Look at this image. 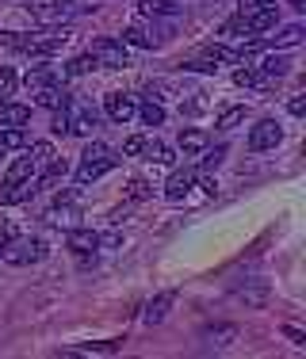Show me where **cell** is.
Here are the masks:
<instances>
[{"label": "cell", "instance_id": "cell-1", "mask_svg": "<svg viewBox=\"0 0 306 359\" xmlns=\"http://www.w3.org/2000/svg\"><path fill=\"white\" fill-rule=\"evenodd\" d=\"M119 165V153L104 142H88L81 153V165H76V184H96L104 172H112Z\"/></svg>", "mask_w": 306, "mask_h": 359}, {"label": "cell", "instance_id": "cell-2", "mask_svg": "<svg viewBox=\"0 0 306 359\" xmlns=\"http://www.w3.org/2000/svg\"><path fill=\"white\" fill-rule=\"evenodd\" d=\"M73 39V31H62V27H46V31H35V35H20L15 39V50H23V54H58V50L65 46V42Z\"/></svg>", "mask_w": 306, "mask_h": 359}, {"label": "cell", "instance_id": "cell-3", "mask_svg": "<svg viewBox=\"0 0 306 359\" xmlns=\"http://www.w3.org/2000/svg\"><path fill=\"white\" fill-rule=\"evenodd\" d=\"M0 256H4L12 268H27V264L46 260V241H42V237H12Z\"/></svg>", "mask_w": 306, "mask_h": 359}, {"label": "cell", "instance_id": "cell-4", "mask_svg": "<svg viewBox=\"0 0 306 359\" xmlns=\"http://www.w3.org/2000/svg\"><path fill=\"white\" fill-rule=\"evenodd\" d=\"M88 54L96 62V69H126V46L119 39H96Z\"/></svg>", "mask_w": 306, "mask_h": 359}, {"label": "cell", "instance_id": "cell-5", "mask_svg": "<svg viewBox=\"0 0 306 359\" xmlns=\"http://www.w3.org/2000/svg\"><path fill=\"white\" fill-rule=\"evenodd\" d=\"M279 142H284V126H279L276 118H260L249 130V149L253 153H268V149H276Z\"/></svg>", "mask_w": 306, "mask_h": 359}, {"label": "cell", "instance_id": "cell-6", "mask_svg": "<svg viewBox=\"0 0 306 359\" xmlns=\"http://www.w3.org/2000/svg\"><path fill=\"white\" fill-rule=\"evenodd\" d=\"M69 134H76V138H92V130L100 126V118H96V111L92 107H84V104H73L69 100Z\"/></svg>", "mask_w": 306, "mask_h": 359}, {"label": "cell", "instance_id": "cell-7", "mask_svg": "<svg viewBox=\"0 0 306 359\" xmlns=\"http://www.w3.org/2000/svg\"><path fill=\"white\" fill-rule=\"evenodd\" d=\"M104 111L112 123H131L134 115H138V100L126 96V92H112V96L104 100Z\"/></svg>", "mask_w": 306, "mask_h": 359}, {"label": "cell", "instance_id": "cell-8", "mask_svg": "<svg viewBox=\"0 0 306 359\" xmlns=\"http://www.w3.org/2000/svg\"><path fill=\"white\" fill-rule=\"evenodd\" d=\"M302 39H306V27H302V23H291V27H279V31H276V39H257V46L291 50V46H299Z\"/></svg>", "mask_w": 306, "mask_h": 359}, {"label": "cell", "instance_id": "cell-9", "mask_svg": "<svg viewBox=\"0 0 306 359\" xmlns=\"http://www.w3.org/2000/svg\"><path fill=\"white\" fill-rule=\"evenodd\" d=\"M192 184H195V168H176V172L165 180V195H168L173 203H180L184 195L192 191Z\"/></svg>", "mask_w": 306, "mask_h": 359}, {"label": "cell", "instance_id": "cell-10", "mask_svg": "<svg viewBox=\"0 0 306 359\" xmlns=\"http://www.w3.org/2000/svg\"><path fill=\"white\" fill-rule=\"evenodd\" d=\"M245 20V31L249 35H265L268 27H276V20H279V8L276 4H268V8H260V12H249V15H241Z\"/></svg>", "mask_w": 306, "mask_h": 359}, {"label": "cell", "instance_id": "cell-11", "mask_svg": "<svg viewBox=\"0 0 306 359\" xmlns=\"http://www.w3.org/2000/svg\"><path fill=\"white\" fill-rule=\"evenodd\" d=\"M173 302H176V290H161L157 298H153V302L146 306V313H142V321L146 325H161L168 318V310H173Z\"/></svg>", "mask_w": 306, "mask_h": 359}, {"label": "cell", "instance_id": "cell-12", "mask_svg": "<svg viewBox=\"0 0 306 359\" xmlns=\"http://www.w3.org/2000/svg\"><path fill=\"white\" fill-rule=\"evenodd\" d=\"M65 245H69V252H96L100 249V233L96 229H69V237H65Z\"/></svg>", "mask_w": 306, "mask_h": 359}, {"label": "cell", "instance_id": "cell-13", "mask_svg": "<svg viewBox=\"0 0 306 359\" xmlns=\"http://www.w3.org/2000/svg\"><path fill=\"white\" fill-rule=\"evenodd\" d=\"M35 195V184L23 180V184H0V207H15V203H27Z\"/></svg>", "mask_w": 306, "mask_h": 359}, {"label": "cell", "instance_id": "cell-14", "mask_svg": "<svg viewBox=\"0 0 306 359\" xmlns=\"http://www.w3.org/2000/svg\"><path fill=\"white\" fill-rule=\"evenodd\" d=\"M31 107L27 104H12V100H0V123L4 126H27Z\"/></svg>", "mask_w": 306, "mask_h": 359}, {"label": "cell", "instance_id": "cell-15", "mask_svg": "<svg viewBox=\"0 0 306 359\" xmlns=\"http://www.w3.org/2000/svg\"><path fill=\"white\" fill-rule=\"evenodd\" d=\"M35 168H39V165H35L31 157H23V161H12L0 184H23V180H31V176H35Z\"/></svg>", "mask_w": 306, "mask_h": 359}, {"label": "cell", "instance_id": "cell-16", "mask_svg": "<svg viewBox=\"0 0 306 359\" xmlns=\"http://www.w3.org/2000/svg\"><path fill=\"white\" fill-rule=\"evenodd\" d=\"M50 222H54V226H69L73 229V222H81V210H76L69 199H58L54 210H50Z\"/></svg>", "mask_w": 306, "mask_h": 359}, {"label": "cell", "instance_id": "cell-17", "mask_svg": "<svg viewBox=\"0 0 306 359\" xmlns=\"http://www.w3.org/2000/svg\"><path fill=\"white\" fill-rule=\"evenodd\" d=\"M35 100L42 107H50V111H58V107H65L69 104V96H65L62 88H58V84H46V88H35Z\"/></svg>", "mask_w": 306, "mask_h": 359}, {"label": "cell", "instance_id": "cell-18", "mask_svg": "<svg viewBox=\"0 0 306 359\" xmlns=\"http://www.w3.org/2000/svg\"><path fill=\"white\" fill-rule=\"evenodd\" d=\"M138 12L146 15V20H149V15H176V12H180V4H176V0H142Z\"/></svg>", "mask_w": 306, "mask_h": 359}, {"label": "cell", "instance_id": "cell-19", "mask_svg": "<svg viewBox=\"0 0 306 359\" xmlns=\"http://www.w3.org/2000/svg\"><path fill=\"white\" fill-rule=\"evenodd\" d=\"M245 123V104H234V107H226L222 115L215 118V126L218 130H234V126H241Z\"/></svg>", "mask_w": 306, "mask_h": 359}, {"label": "cell", "instance_id": "cell-20", "mask_svg": "<svg viewBox=\"0 0 306 359\" xmlns=\"http://www.w3.org/2000/svg\"><path fill=\"white\" fill-rule=\"evenodd\" d=\"M31 138L23 126H8V130H0V149H23Z\"/></svg>", "mask_w": 306, "mask_h": 359}, {"label": "cell", "instance_id": "cell-21", "mask_svg": "<svg viewBox=\"0 0 306 359\" xmlns=\"http://www.w3.org/2000/svg\"><path fill=\"white\" fill-rule=\"evenodd\" d=\"M65 15H69V8H62V4H42V8H35V20H39V23H46V27L62 23Z\"/></svg>", "mask_w": 306, "mask_h": 359}, {"label": "cell", "instance_id": "cell-22", "mask_svg": "<svg viewBox=\"0 0 306 359\" xmlns=\"http://www.w3.org/2000/svg\"><path fill=\"white\" fill-rule=\"evenodd\" d=\"M180 149L184 153H203L207 149V130H180Z\"/></svg>", "mask_w": 306, "mask_h": 359}, {"label": "cell", "instance_id": "cell-23", "mask_svg": "<svg viewBox=\"0 0 306 359\" xmlns=\"http://www.w3.org/2000/svg\"><path fill=\"white\" fill-rule=\"evenodd\" d=\"M54 81H58V73L46 69V65H39V69H27V76H23V84H27V88H46V84H54Z\"/></svg>", "mask_w": 306, "mask_h": 359}, {"label": "cell", "instance_id": "cell-24", "mask_svg": "<svg viewBox=\"0 0 306 359\" xmlns=\"http://www.w3.org/2000/svg\"><path fill=\"white\" fill-rule=\"evenodd\" d=\"M138 115H142V123H146L149 130H153V126H161V123H165V107H161L157 100H146V104L138 107Z\"/></svg>", "mask_w": 306, "mask_h": 359}, {"label": "cell", "instance_id": "cell-25", "mask_svg": "<svg viewBox=\"0 0 306 359\" xmlns=\"http://www.w3.org/2000/svg\"><path fill=\"white\" fill-rule=\"evenodd\" d=\"M142 153H146L153 165H173V149H168L165 142H146V145H142Z\"/></svg>", "mask_w": 306, "mask_h": 359}, {"label": "cell", "instance_id": "cell-26", "mask_svg": "<svg viewBox=\"0 0 306 359\" xmlns=\"http://www.w3.org/2000/svg\"><path fill=\"white\" fill-rule=\"evenodd\" d=\"M153 42H157V39H153V35H146V31H142V27H126V31H123V46L153 50Z\"/></svg>", "mask_w": 306, "mask_h": 359}, {"label": "cell", "instance_id": "cell-27", "mask_svg": "<svg viewBox=\"0 0 306 359\" xmlns=\"http://www.w3.org/2000/svg\"><path fill=\"white\" fill-rule=\"evenodd\" d=\"M260 69H265V81H284L291 65H287V57H268V62L260 65Z\"/></svg>", "mask_w": 306, "mask_h": 359}, {"label": "cell", "instance_id": "cell-28", "mask_svg": "<svg viewBox=\"0 0 306 359\" xmlns=\"http://www.w3.org/2000/svg\"><path fill=\"white\" fill-rule=\"evenodd\" d=\"M226 161V145H215V149H203V161H199V172H211Z\"/></svg>", "mask_w": 306, "mask_h": 359}, {"label": "cell", "instance_id": "cell-29", "mask_svg": "<svg viewBox=\"0 0 306 359\" xmlns=\"http://www.w3.org/2000/svg\"><path fill=\"white\" fill-rule=\"evenodd\" d=\"M88 69H96V62H92V54H81V57H73V62L65 65L62 76H84Z\"/></svg>", "mask_w": 306, "mask_h": 359}, {"label": "cell", "instance_id": "cell-30", "mask_svg": "<svg viewBox=\"0 0 306 359\" xmlns=\"http://www.w3.org/2000/svg\"><path fill=\"white\" fill-rule=\"evenodd\" d=\"M149 184H146V180H131V184H126V199H131V203H146L149 199Z\"/></svg>", "mask_w": 306, "mask_h": 359}, {"label": "cell", "instance_id": "cell-31", "mask_svg": "<svg viewBox=\"0 0 306 359\" xmlns=\"http://www.w3.org/2000/svg\"><path fill=\"white\" fill-rule=\"evenodd\" d=\"M15 84H20V76H15V69H4V65H0V100H12Z\"/></svg>", "mask_w": 306, "mask_h": 359}, {"label": "cell", "instance_id": "cell-32", "mask_svg": "<svg viewBox=\"0 0 306 359\" xmlns=\"http://www.w3.org/2000/svg\"><path fill=\"white\" fill-rule=\"evenodd\" d=\"M27 157L35 161V165H46V161H54V145H50V142H35Z\"/></svg>", "mask_w": 306, "mask_h": 359}, {"label": "cell", "instance_id": "cell-33", "mask_svg": "<svg viewBox=\"0 0 306 359\" xmlns=\"http://www.w3.org/2000/svg\"><path fill=\"white\" fill-rule=\"evenodd\" d=\"M119 344H123V340H104V344H81V348H73V352H92V355H107V352H119Z\"/></svg>", "mask_w": 306, "mask_h": 359}, {"label": "cell", "instance_id": "cell-34", "mask_svg": "<svg viewBox=\"0 0 306 359\" xmlns=\"http://www.w3.org/2000/svg\"><path fill=\"white\" fill-rule=\"evenodd\" d=\"M65 172H69V165H65V161H54V165H50V172L42 176L39 184H42V187H50V184H58V180H62Z\"/></svg>", "mask_w": 306, "mask_h": 359}, {"label": "cell", "instance_id": "cell-35", "mask_svg": "<svg viewBox=\"0 0 306 359\" xmlns=\"http://www.w3.org/2000/svg\"><path fill=\"white\" fill-rule=\"evenodd\" d=\"M195 191H203V195H215L218 191V184H215V180H211V176H203V172H195Z\"/></svg>", "mask_w": 306, "mask_h": 359}, {"label": "cell", "instance_id": "cell-36", "mask_svg": "<svg viewBox=\"0 0 306 359\" xmlns=\"http://www.w3.org/2000/svg\"><path fill=\"white\" fill-rule=\"evenodd\" d=\"M142 145H146V138H142V134H131V138L123 142V153H126V157H138Z\"/></svg>", "mask_w": 306, "mask_h": 359}, {"label": "cell", "instance_id": "cell-37", "mask_svg": "<svg viewBox=\"0 0 306 359\" xmlns=\"http://www.w3.org/2000/svg\"><path fill=\"white\" fill-rule=\"evenodd\" d=\"M65 107H69V104H65ZM65 107L54 111V130L58 134H69V111H65Z\"/></svg>", "mask_w": 306, "mask_h": 359}, {"label": "cell", "instance_id": "cell-38", "mask_svg": "<svg viewBox=\"0 0 306 359\" xmlns=\"http://www.w3.org/2000/svg\"><path fill=\"white\" fill-rule=\"evenodd\" d=\"M272 0H241V8H237V15H249V12H260V8H268Z\"/></svg>", "mask_w": 306, "mask_h": 359}, {"label": "cell", "instance_id": "cell-39", "mask_svg": "<svg viewBox=\"0 0 306 359\" xmlns=\"http://www.w3.org/2000/svg\"><path fill=\"white\" fill-rule=\"evenodd\" d=\"M284 337L295 340V344H306V332L299 329V325H284Z\"/></svg>", "mask_w": 306, "mask_h": 359}, {"label": "cell", "instance_id": "cell-40", "mask_svg": "<svg viewBox=\"0 0 306 359\" xmlns=\"http://www.w3.org/2000/svg\"><path fill=\"white\" fill-rule=\"evenodd\" d=\"M287 111H291L295 118H302L306 115V100L302 96H295V100H287Z\"/></svg>", "mask_w": 306, "mask_h": 359}, {"label": "cell", "instance_id": "cell-41", "mask_svg": "<svg viewBox=\"0 0 306 359\" xmlns=\"http://www.w3.org/2000/svg\"><path fill=\"white\" fill-rule=\"evenodd\" d=\"M234 81H237V84H257L260 76H257V73H249V69H237V73H234Z\"/></svg>", "mask_w": 306, "mask_h": 359}, {"label": "cell", "instance_id": "cell-42", "mask_svg": "<svg viewBox=\"0 0 306 359\" xmlns=\"http://www.w3.org/2000/svg\"><path fill=\"white\" fill-rule=\"evenodd\" d=\"M234 329H207V340H230Z\"/></svg>", "mask_w": 306, "mask_h": 359}, {"label": "cell", "instance_id": "cell-43", "mask_svg": "<svg viewBox=\"0 0 306 359\" xmlns=\"http://www.w3.org/2000/svg\"><path fill=\"white\" fill-rule=\"evenodd\" d=\"M15 237V226H0V252H4V245Z\"/></svg>", "mask_w": 306, "mask_h": 359}, {"label": "cell", "instance_id": "cell-44", "mask_svg": "<svg viewBox=\"0 0 306 359\" xmlns=\"http://www.w3.org/2000/svg\"><path fill=\"white\" fill-rule=\"evenodd\" d=\"M15 39H20V35H15V31H0V46L15 50Z\"/></svg>", "mask_w": 306, "mask_h": 359}, {"label": "cell", "instance_id": "cell-45", "mask_svg": "<svg viewBox=\"0 0 306 359\" xmlns=\"http://www.w3.org/2000/svg\"><path fill=\"white\" fill-rule=\"evenodd\" d=\"M100 245H107V249H115V245H123V233H107V237H100Z\"/></svg>", "mask_w": 306, "mask_h": 359}, {"label": "cell", "instance_id": "cell-46", "mask_svg": "<svg viewBox=\"0 0 306 359\" xmlns=\"http://www.w3.org/2000/svg\"><path fill=\"white\" fill-rule=\"evenodd\" d=\"M287 4H291V8H302V4H306V0H287Z\"/></svg>", "mask_w": 306, "mask_h": 359}]
</instances>
